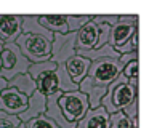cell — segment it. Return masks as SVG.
<instances>
[{
    "mask_svg": "<svg viewBox=\"0 0 149 128\" xmlns=\"http://www.w3.org/2000/svg\"><path fill=\"white\" fill-rule=\"evenodd\" d=\"M7 88H15L24 96H32L34 91H37V83L29 74H19V75L13 77L11 80L7 82Z\"/></svg>",
    "mask_w": 149,
    "mask_h": 128,
    "instance_id": "15",
    "label": "cell"
},
{
    "mask_svg": "<svg viewBox=\"0 0 149 128\" xmlns=\"http://www.w3.org/2000/svg\"><path fill=\"white\" fill-rule=\"evenodd\" d=\"M21 15H0V42L5 43H15L21 32Z\"/></svg>",
    "mask_w": 149,
    "mask_h": 128,
    "instance_id": "9",
    "label": "cell"
},
{
    "mask_svg": "<svg viewBox=\"0 0 149 128\" xmlns=\"http://www.w3.org/2000/svg\"><path fill=\"white\" fill-rule=\"evenodd\" d=\"M123 66L119 63V59L112 58H103L96 59L90 64L88 74L80 83H79V91L85 93L90 88L107 90V86L122 74Z\"/></svg>",
    "mask_w": 149,
    "mask_h": 128,
    "instance_id": "1",
    "label": "cell"
},
{
    "mask_svg": "<svg viewBox=\"0 0 149 128\" xmlns=\"http://www.w3.org/2000/svg\"><path fill=\"white\" fill-rule=\"evenodd\" d=\"M138 95H139V88L130 85L128 80L120 74V75L107 86L106 95L101 99V107L106 109L107 114L122 112Z\"/></svg>",
    "mask_w": 149,
    "mask_h": 128,
    "instance_id": "2",
    "label": "cell"
},
{
    "mask_svg": "<svg viewBox=\"0 0 149 128\" xmlns=\"http://www.w3.org/2000/svg\"><path fill=\"white\" fill-rule=\"evenodd\" d=\"M123 114L130 118V120H135V118H139V95L123 109Z\"/></svg>",
    "mask_w": 149,
    "mask_h": 128,
    "instance_id": "28",
    "label": "cell"
},
{
    "mask_svg": "<svg viewBox=\"0 0 149 128\" xmlns=\"http://www.w3.org/2000/svg\"><path fill=\"white\" fill-rule=\"evenodd\" d=\"M90 64L91 63L88 59H85L84 56L75 54V56H72L71 59L66 61L63 66H64V70H66V74L69 75V79L72 80V83L79 85V83L87 77L88 69H90Z\"/></svg>",
    "mask_w": 149,
    "mask_h": 128,
    "instance_id": "11",
    "label": "cell"
},
{
    "mask_svg": "<svg viewBox=\"0 0 149 128\" xmlns=\"http://www.w3.org/2000/svg\"><path fill=\"white\" fill-rule=\"evenodd\" d=\"M24 128H58L48 117L45 115H40V117H36L32 120L26 122L24 123Z\"/></svg>",
    "mask_w": 149,
    "mask_h": 128,
    "instance_id": "25",
    "label": "cell"
},
{
    "mask_svg": "<svg viewBox=\"0 0 149 128\" xmlns=\"http://www.w3.org/2000/svg\"><path fill=\"white\" fill-rule=\"evenodd\" d=\"M27 107V96L15 88H5L0 93V111L8 115H19Z\"/></svg>",
    "mask_w": 149,
    "mask_h": 128,
    "instance_id": "8",
    "label": "cell"
},
{
    "mask_svg": "<svg viewBox=\"0 0 149 128\" xmlns=\"http://www.w3.org/2000/svg\"><path fill=\"white\" fill-rule=\"evenodd\" d=\"M56 66H58V64H55L52 59L45 61V63H36V64H31L29 66L27 74H29L34 80H37L42 74H45V72H55Z\"/></svg>",
    "mask_w": 149,
    "mask_h": 128,
    "instance_id": "22",
    "label": "cell"
},
{
    "mask_svg": "<svg viewBox=\"0 0 149 128\" xmlns=\"http://www.w3.org/2000/svg\"><path fill=\"white\" fill-rule=\"evenodd\" d=\"M15 43L19 48L21 54L31 64L45 63V61L52 59V42H48L42 35L21 34Z\"/></svg>",
    "mask_w": 149,
    "mask_h": 128,
    "instance_id": "3",
    "label": "cell"
},
{
    "mask_svg": "<svg viewBox=\"0 0 149 128\" xmlns=\"http://www.w3.org/2000/svg\"><path fill=\"white\" fill-rule=\"evenodd\" d=\"M107 128H132V120L123 112H114V114H109Z\"/></svg>",
    "mask_w": 149,
    "mask_h": 128,
    "instance_id": "24",
    "label": "cell"
},
{
    "mask_svg": "<svg viewBox=\"0 0 149 128\" xmlns=\"http://www.w3.org/2000/svg\"><path fill=\"white\" fill-rule=\"evenodd\" d=\"M117 21H119V15H112V13H107V15H103V13H100V15H91V22H95L96 26L106 24V26L112 27Z\"/></svg>",
    "mask_w": 149,
    "mask_h": 128,
    "instance_id": "26",
    "label": "cell"
},
{
    "mask_svg": "<svg viewBox=\"0 0 149 128\" xmlns=\"http://www.w3.org/2000/svg\"><path fill=\"white\" fill-rule=\"evenodd\" d=\"M0 45H2V42H0Z\"/></svg>",
    "mask_w": 149,
    "mask_h": 128,
    "instance_id": "32",
    "label": "cell"
},
{
    "mask_svg": "<svg viewBox=\"0 0 149 128\" xmlns=\"http://www.w3.org/2000/svg\"><path fill=\"white\" fill-rule=\"evenodd\" d=\"M96 42H98V26L90 21L77 32L75 54H80V53H84V51L93 50V48L96 47Z\"/></svg>",
    "mask_w": 149,
    "mask_h": 128,
    "instance_id": "10",
    "label": "cell"
},
{
    "mask_svg": "<svg viewBox=\"0 0 149 128\" xmlns=\"http://www.w3.org/2000/svg\"><path fill=\"white\" fill-rule=\"evenodd\" d=\"M45 109H47V98L39 91H34L32 96L27 98V107L23 114L18 115L21 123H26V122L32 120L36 117H40V115L45 114Z\"/></svg>",
    "mask_w": 149,
    "mask_h": 128,
    "instance_id": "12",
    "label": "cell"
},
{
    "mask_svg": "<svg viewBox=\"0 0 149 128\" xmlns=\"http://www.w3.org/2000/svg\"><path fill=\"white\" fill-rule=\"evenodd\" d=\"M80 56H84L85 59H88L90 63H93V61L103 59V58H112V59H119L120 54L117 53V51L114 50V48L111 47L109 43H106L104 47H101V48H93V50H90V51H84V53H80Z\"/></svg>",
    "mask_w": 149,
    "mask_h": 128,
    "instance_id": "18",
    "label": "cell"
},
{
    "mask_svg": "<svg viewBox=\"0 0 149 128\" xmlns=\"http://www.w3.org/2000/svg\"><path fill=\"white\" fill-rule=\"evenodd\" d=\"M122 75L128 80L130 85L139 88V59H135L132 63H128L127 66H123Z\"/></svg>",
    "mask_w": 149,
    "mask_h": 128,
    "instance_id": "20",
    "label": "cell"
},
{
    "mask_svg": "<svg viewBox=\"0 0 149 128\" xmlns=\"http://www.w3.org/2000/svg\"><path fill=\"white\" fill-rule=\"evenodd\" d=\"M109 127V114L104 107L88 109L82 120L75 125V128H107Z\"/></svg>",
    "mask_w": 149,
    "mask_h": 128,
    "instance_id": "13",
    "label": "cell"
},
{
    "mask_svg": "<svg viewBox=\"0 0 149 128\" xmlns=\"http://www.w3.org/2000/svg\"><path fill=\"white\" fill-rule=\"evenodd\" d=\"M37 83V91L42 93L45 98L55 95L58 90V79H56V74L55 72H45L36 80Z\"/></svg>",
    "mask_w": 149,
    "mask_h": 128,
    "instance_id": "17",
    "label": "cell"
},
{
    "mask_svg": "<svg viewBox=\"0 0 149 128\" xmlns=\"http://www.w3.org/2000/svg\"><path fill=\"white\" fill-rule=\"evenodd\" d=\"M7 88V80H3L2 77H0V93H2V90Z\"/></svg>",
    "mask_w": 149,
    "mask_h": 128,
    "instance_id": "30",
    "label": "cell"
},
{
    "mask_svg": "<svg viewBox=\"0 0 149 128\" xmlns=\"http://www.w3.org/2000/svg\"><path fill=\"white\" fill-rule=\"evenodd\" d=\"M31 63L21 54L16 43L2 45L0 51V77L3 80H11L19 74H26Z\"/></svg>",
    "mask_w": 149,
    "mask_h": 128,
    "instance_id": "4",
    "label": "cell"
},
{
    "mask_svg": "<svg viewBox=\"0 0 149 128\" xmlns=\"http://www.w3.org/2000/svg\"><path fill=\"white\" fill-rule=\"evenodd\" d=\"M21 125L16 115H8L0 111V128H18Z\"/></svg>",
    "mask_w": 149,
    "mask_h": 128,
    "instance_id": "27",
    "label": "cell"
},
{
    "mask_svg": "<svg viewBox=\"0 0 149 128\" xmlns=\"http://www.w3.org/2000/svg\"><path fill=\"white\" fill-rule=\"evenodd\" d=\"M139 37H141V32H139V29L135 32V34L132 35V37L128 38V42H127L125 45H122L120 48H117V53L119 54H125V53H136V51H139Z\"/></svg>",
    "mask_w": 149,
    "mask_h": 128,
    "instance_id": "23",
    "label": "cell"
},
{
    "mask_svg": "<svg viewBox=\"0 0 149 128\" xmlns=\"http://www.w3.org/2000/svg\"><path fill=\"white\" fill-rule=\"evenodd\" d=\"M90 21H91V15H66L68 32H79Z\"/></svg>",
    "mask_w": 149,
    "mask_h": 128,
    "instance_id": "21",
    "label": "cell"
},
{
    "mask_svg": "<svg viewBox=\"0 0 149 128\" xmlns=\"http://www.w3.org/2000/svg\"><path fill=\"white\" fill-rule=\"evenodd\" d=\"M58 106L61 109L64 118L69 123H74V125H77L82 120V117L87 114V111L90 109L87 95L80 93L79 90L71 93H63L58 98Z\"/></svg>",
    "mask_w": 149,
    "mask_h": 128,
    "instance_id": "5",
    "label": "cell"
},
{
    "mask_svg": "<svg viewBox=\"0 0 149 128\" xmlns=\"http://www.w3.org/2000/svg\"><path fill=\"white\" fill-rule=\"evenodd\" d=\"M139 29V15H119V21L111 27L107 43L117 50L128 42V38Z\"/></svg>",
    "mask_w": 149,
    "mask_h": 128,
    "instance_id": "6",
    "label": "cell"
},
{
    "mask_svg": "<svg viewBox=\"0 0 149 128\" xmlns=\"http://www.w3.org/2000/svg\"><path fill=\"white\" fill-rule=\"evenodd\" d=\"M39 22L52 34H68L66 15H39Z\"/></svg>",
    "mask_w": 149,
    "mask_h": 128,
    "instance_id": "16",
    "label": "cell"
},
{
    "mask_svg": "<svg viewBox=\"0 0 149 128\" xmlns=\"http://www.w3.org/2000/svg\"><path fill=\"white\" fill-rule=\"evenodd\" d=\"M75 40L77 32L53 34L52 40V61L55 64H64L68 59L75 56Z\"/></svg>",
    "mask_w": 149,
    "mask_h": 128,
    "instance_id": "7",
    "label": "cell"
},
{
    "mask_svg": "<svg viewBox=\"0 0 149 128\" xmlns=\"http://www.w3.org/2000/svg\"><path fill=\"white\" fill-rule=\"evenodd\" d=\"M55 74H56V79H58V90L61 93H71V91H77L79 90V85L72 83V80L69 79V75L66 74L63 64H58V66H56Z\"/></svg>",
    "mask_w": 149,
    "mask_h": 128,
    "instance_id": "19",
    "label": "cell"
},
{
    "mask_svg": "<svg viewBox=\"0 0 149 128\" xmlns=\"http://www.w3.org/2000/svg\"><path fill=\"white\" fill-rule=\"evenodd\" d=\"M23 22H21V32L23 34H34V35H42L48 42L53 40V34L48 32L42 24L39 22V15H21Z\"/></svg>",
    "mask_w": 149,
    "mask_h": 128,
    "instance_id": "14",
    "label": "cell"
},
{
    "mask_svg": "<svg viewBox=\"0 0 149 128\" xmlns=\"http://www.w3.org/2000/svg\"><path fill=\"white\" fill-rule=\"evenodd\" d=\"M135 59H139V51H136V53H125V54H120L119 56V63L122 66H127L128 63H132Z\"/></svg>",
    "mask_w": 149,
    "mask_h": 128,
    "instance_id": "29",
    "label": "cell"
},
{
    "mask_svg": "<svg viewBox=\"0 0 149 128\" xmlns=\"http://www.w3.org/2000/svg\"><path fill=\"white\" fill-rule=\"evenodd\" d=\"M0 51H2V45H0Z\"/></svg>",
    "mask_w": 149,
    "mask_h": 128,
    "instance_id": "31",
    "label": "cell"
}]
</instances>
